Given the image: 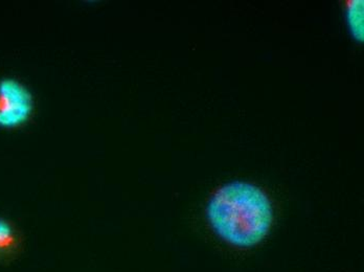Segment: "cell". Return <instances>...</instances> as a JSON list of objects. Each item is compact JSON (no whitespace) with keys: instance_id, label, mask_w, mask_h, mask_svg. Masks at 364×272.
Returning <instances> with one entry per match:
<instances>
[{"instance_id":"cell-1","label":"cell","mask_w":364,"mask_h":272,"mask_svg":"<svg viewBox=\"0 0 364 272\" xmlns=\"http://www.w3.org/2000/svg\"><path fill=\"white\" fill-rule=\"evenodd\" d=\"M206 216L222 240L237 249H252L269 233L273 210L263 190L252 183L234 181L210 197Z\"/></svg>"},{"instance_id":"cell-3","label":"cell","mask_w":364,"mask_h":272,"mask_svg":"<svg viewBox=\"0 0 364 272\" xmlns=\"http://www.w3.org/2000/svg\"><path fill=\"white\" fill-rule=\"evenodd\" d=\"M23 234L13 221L0 217V264L12 262L23 249Z\"/></svg>"},{"instance_id":"cell-4","label":"cell","mask_w":364,"mask_h":272,"mask_svg":"<svg viewBox=\"0 0 364 272\" xmlns=\"http://www.w3.org/2000/svg\"><path fill=\"white\" fill-rule=\"evenodd\" d=\"M360 6H355L352 9L350 13H352V18H350V24H352L354 31H358V32L363 33V12H360Z\"/></svg>"},{"instance_id":"cell-2","label":"cell","mask_w":364,"mask_h":272,"mask_svg":"<svg viewBox=\"0 0 364 272\" xmlns=\"http://www.w3.org/2000/svg\"><path fill=\"white\" fill-rule=\"evenodd\" d=\"M35 111L36 102L30 88L18 79L0 77V129L23 128Z\"/></svg>"}]
</instances>
